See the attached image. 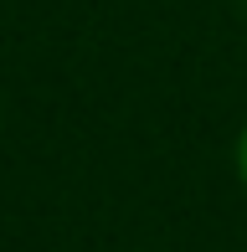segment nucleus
<instances>
[{"label":"nucleus","instance_id":"obj_1","mask_svg":"<svg viewBox=\"0 0 247 252\" xmlns=\"http://www.w3.org/2000/svg\"><path fill=\"white\" fill-rule=\"evenodd\" d=\"M237 175H242V186H247V129H242V139H237Z\"/></svg>","mask_w":247,"mask_h":252}]
</instances>
